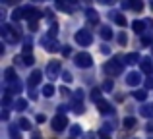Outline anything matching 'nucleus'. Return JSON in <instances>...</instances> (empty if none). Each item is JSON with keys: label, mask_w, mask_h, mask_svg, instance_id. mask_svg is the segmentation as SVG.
<instances>
[{"label": "nucleus", "mask_w": 153, "mask_h": 139, "mask_svg": "<svg viewBox=\"0 0 153 139\" xmlns=\"http://www.w3.org/2000/svg\"><path fill=\"white\" fill-rule=\"evenodd\" d=\"M136 124H138V120H136L134 116H128V118H124V122H122L124 129H132V128H136Z\"/></svg>", "instance_id": "obj_25"}, {"label": "nucleus", "mask_w": 153, "mask_h": 139, "mask_svg": "<svg viewBox=\"0 0 153 139\" xmlns=\"http://www.w3.org/2000/svg\"><path fill=\"white\" fill-rule=\"evenodd\" d=\"M99 35H101V39H105V41H111V39H112V29H111V25H101Z\"/></svg>", "instance_id": "obj_18"}, {"label": "nucleus", "mask_w": 153, "mask_h": 139, "mask_svg": "<svg viewBox=\"0 0 153 139\" xmlns=\"http://www.w3.org/2000/svg\"><path fill=\"white\" fill-rule=\"evenodd\" d=\"M0 33H2V39L8 43V45H16L18 41H22V29H19L16 23H14V25H10V23H2Z\"/></svg>", "instance_id": "obj_1"}, {"label": "nucleus", "mask_w": 153, "mask_h": 139, "mask_svg": "<svg viewBox=\"0 0 153 139\" xmlns=\"http://www.w3.org/2000/svg\"><path fill=\"white\" fill-rule=\"evenodd\" d=\"M41 93H43V97H47V99H51V97H52V95H54V87H52V85H51V83H49V85H45V87H43V91H41Z\"/></svg>", "instance_id": "obj_32"}, {"label": "nucleus", "mask_w": 153, "mask_h": 139, "mask_svg": "<svg viewBox=\"0 0 153 139\" xmlns=\"http://www.w3.org/2000/svg\"><path fill=\"white\" fill-rule=\"evenodd\" d=\"M151 54H153V49H151Z\"/></svg>", "instance_id": "obj_55"}, {"label": "nucleus", "mask_w": 153, "mask_h": 139, "mask_svg": "<svg viewBox=\"0 0 153 139\" xmlns=\"http://www.w3.org/2000/svg\"><path fill=\"white\" fill-rule=\"evenodd\" d=\"M10 137L12 139H22V132H19V126H10Z\"/></svg>", "instance_id": "obj_30"}, {"label": "nucleus", "mask_w": 153, "mask_h": 139, "mask_svg": "<svg viewBox=\"0 0 153 139\" xmlns=\"http://www.w3.org/2000/svg\"><path fill=\"white\" fill-rule=\"evenodd\" d=\"M31 139H41V135H39V133H33V137Z\"/></svg>", "instance_id": "obj_52"}, {"label": "nucleus", "mask_w": 153, "mask_h": 139, "mask_svg": "<svg viewBox=\"0 0 153 139\" xmlns=\"http://www.w3.org/2000/svg\"><path fill=\"white\" fill-rule=\"evenodd\" d=\"M14 108L18 110V112H23V110L27 108V101L25 99H16L14 101Z\"/></svg>", "instance_id": "obj_24"}, {"label": "nucleus", "mask_w": 153, "mask_h": 139, "mask_svg": "<svg viewBox=\"0 0 153 139\" xmlns=\"http://www.w3.org/2000/svg\"><path fill=\"white\" fill-rule=\"evenodd\" d=\"M18 79V74H16V68H6L4 70V81L6 83H12Z\"/></svg>", "instance_id": "obj_17"}, {"label": "nucleus", "mask_w": 153, "mask_h": 139, "mask_svg": "<svg viewBox=\"0 0 153 139\" xmlns=\"http://www.w3.org/2000/svg\"><path fill=\"white\" fill-rule=\"evenodd\" d=\"M66 110H68V106H64V104H60V106H58V114H64Z\"/></svg>", "instance_id": "obj_49"}, {"label": "nucleus", "mask_w": 153, "mask_h": 139, "mask_svg": "<svg viewBox=\"0 0 153 139\" xmlns=\"http://www.w3.org/2000/svg\"><path fill=\"white\" fill-rule=\"evenodd\" d=\"M41 45L45 46V50H47V52H58V50H62V49H60V45L54 41V37H51L49 33L41 37Z\"/></svg>", "instance_id": "obj_7"}, {"label": "nucleus", "mask_w": 153, "mask_h": 139, "mask_svg": "<svg viewBox=\"0 0 153 139\" xmlns=\"http://www.w3.org/2000/svg\"><path fill=\"white\" fill-rule=\"evenodd\" d=\"M101 135V133H99ZM101 139H111V135H101Z\"/></svg>", "instance_id": "obj_53"}, {"label": "nucleus", "mask_w": 153, "mask_h": 139, "mask_svg": "<svg viewBox=\"0 0 153 139\" xmlns=\"http://www.w3.org/2000/svg\"><path fill=\"white\" fill-rule=\"evenodd\" d=\"M27 97H29L31 101H37V91H35V89H29V93H27Z\"/></svg>", "instance_id": "obj_42"}, {"label": "nucleus", "mask_w": 153, "mask_h": 139, "mask_svg": "<svg viewBox=\"0 0 153 139\" xmlns=\"http://www.w3.org/2000/svg\"><path fill=\"white\" fill-rule=\"evenodd\" d=\"M151 10H153V0H151Z\"/></svg>", "instance_id": "obj_54"}, {"label": "nucleus", "mask_w": 153, "mask_h": 139, "mask_svg": "<svg viewBox=\"0 0 153 139\" xmlns=\"http://www.w3.org/2000/svg\"><path fill=\"white\" fill-rule=\"evenodd\" d=\"M62 54H64V56H70V54H72V49H70V46H62Z\"/></svg>", "instance_id": "obj_44"}, {"label": "nucleus", "mask_w": 153, "mask_h": 139, "mask_svg": "<svg viewBox=\"0 0 153 139\" xmlns=\"http://www.w3.org/2000/svg\"><path fill=\"white\" fill-rule=\"evenodd\" d=\"M99 2H101V4H112L114 0H99Z\"/></svg>", "instance_id": "obj_51"}, {"label": "nucleus", "mask_w": 153, "mask_h": 139, "mask_svg": "<svg viewBox=\"0 0 153 139\" xmlns=\"http://www.w3.org/2000/svg\"><path fill=\"white\" fill-rule=\"evenodd\" d=\"M79 8V0H56V10L66 12V14H74Z\"/></svg>", "instance_id": "obj_4"}, {"label": "nucleus", "mask_w": 153, "mask_h": 139, "mask_svg": "<svg viewBox=\"0 0 153 139\" xmlns=\"http://www.w3.org/2000/svg\"><path fill=\"white\" fill-rule=\"evenodd\" d=\"M62 79H64L66 83H70V81H72V74H70V71H62Z\"/></svg>", "instance_id": "obj_41"}, {"label": "nucleus", "mask_w": 153, "mask_h": 139, "mask_svg": "<svg viewBox=\"0 0 153 139\" xmlns=\"http://www.w3.org/2000/svg\"><path fill=\"white\" fill-rule=\"evenodd\" d=\"M74 64L82 70H89L91 66H93V56H91L89 52H78L74 56Z\"/></svg>", "instance_id": "obj_3"}, {"label": "nucleus", "mask_w": 153, "mask_h": 139, "mask_svg": "<svg viewBox=\"0 0 153 139\" xmlns=\"http://www.w3.org/2000/svg\"><path fill=\"white\" fill-rule=\"evenodd\" d=\"M27 27H29V31H37L39 29V21H27Z\"/></svg>", "instance_id": "obj_38"}, {"label": "nucleus", "mask_w": 153, "mask_h": 139, "mask_svg": "<svg viewBox=\"0 0 153 139\" xmlns=\"http://www.w3.org/2000/svg\"><path fill=\"white\" fill-rule=\"evenodd\" d=\"M140 68H142V71L146 75H151L153 74V62H151V58L149 56H143L142 62H140Z\"/></svg>", "instance_id": "obj_11"}, {"label": "nucleus", "mask_w": 153, "mask_h": 139, "mask_svg": "<svg viewBox=\"0 0 153 139\" xmlns=\"http://www.w3.org/2000/svg\"><path fill=\"white\" fill-rule=\"evenodd\" d=\"M8 116H10V114H8V108H4V110H2V120L6 122V120H8Z\"/></svg>", "instance_id": "obj_48"}, {"label": "nucleus", "mask_w": 153, "mask_h": 139, "mask_svg": "<svg viewBox=\"0 0 153 139\" xmlns=\"http://www.w3.org/2000/svg\"><path fill=\"white\" fill-rule=\"evenodd\" d=\"M70 135L72 137H79V135H83V129H82V126H79V124H74V126H72V128H70Z\"/></svg>", "instance_id": "obj_29"}, {"label": "nucleus", "mask_w": 153, "mask_h": 139, "mask_svg": "<svg viewBox=\"0 0 153 139\" xmlns=\"http://www.w3.org/2000/svg\"><path fill=\"white\" fill-rule=\"evenodd\" d=\"M51 128L54 129V132H64V129L68 128V118H66V114H56V116L51 120Z\"/></svg>", "instance_id": "obj_8"}, {"label": "nucleus", "mask_w": 153, "mask_h": 139, "mask_svg": "<svg viewBox=\"0 0 153 139\" xmlns=\"http://www.w3.org/2000/svg\"><path fill=\"white\" fill-rule=\"evenodd\" d=\"M101 93H103L101 89H91V93H89V99L95 102V104H97L99 101H103V95H101Z\"/></svg>", "instance_id": "obj_26"}, {"label": "nucleus", "mask_w": 153, "mask_h": 139, "mask_svg": "<svg viewBox=\"0 0 153 139\" xmlns=\"http://www.w3.org/2000/svg\"><path fill=\"white\" fill-rule=\"evenodd\" d=\"M122 10H134V12H142L143 10V2L142 0H122L120 2Z\"/></svg>", "instance_id": "obj_9"}, {"label": "nucleus", "mask_w": 153, "mask_h": 139, "mask_svg": "<svg viewBox=\"0 0 153 139\" xmlns=\"http://www.w3.org/2000/svg\"><path fill=\"white\" fill-rule=\"evenodd\" d=\"M146 129H147V132H149V133L153 132V122H149V124H147V126H146Z\"/></svg>", "instance_id": "obj_50"}, {"label": "nucleus", "mask_w": 153, "mask_h": 139, "mask_svg": "<svg viewBox=\"0 0 153 139\" xmlns=\"http://www.w3.org/2000/svg\"><path fill=\"white\" fill-rule=\"evenodd\" d=\"M72 110L76 114H83L85 112V106H83V102H72Z\"/></svg>", "instance_id": "obj_34"}, {"label": "nucleus", "mask_w": 153, "mask_h": 139, "mask_svg": "<svg viewBox=\"0 0 153 139\" xmlns=\"http://www.w3.org/2000/svg\"><path fill=\"white\" fill-rule=\"evenodd\" d=\"M74 41L78 43V46H89L91 43H93V35H91V31H87V29H79V31H76Z\"/></svg>", "instance_id": "obj_5"}, {"label": "nucleus", "mask_w": 153, "mask_h": 139, "mask_svg": "<svg viewBox=\"0 0 153 139\" xmlns=\"http://www.w3.org/2000/svg\"><path fill=\"white\" fill-rule=\"evenodd\" d=\"M132 97L136 99V101H146L147 99V89H138V91H134V93H132Z\"/></svg>", "instance_id": "obj_27"}, {"label": "nucleus", "mask_w": 153, "mask_h": 139, "mask_svg": "<svg viewBox=\"0 0 153 139\" xmlns=\"http://www.w3.org/2000/svg\"><path fill=\"white\" fill-rule=\"evenodd\" d=\"M112 89H114V81H112V79H105V83H103V91H105V93H111Z\"/></svg>", "instance_id": "obj_35"}, {"label": "nucleus", "mask_w": 153, "mask_h": 139, "mask_svg": "<svg viewBox=\"0 0 153 139\" xmlns=\"http://www.w3.org/2000/svg\"><path fill=\"white\" fill-rule=\"evenodd\" d=\"M124 62H126V64H138V62H142V58H140L138 52H128L126 56H124Z\"/></svg>", "instance_id": "obj_21"}, {"label": "nucleus", "mask_w": 153, "mask_h": 139, "mask_svg": "<svg viewBox=\"0 0 153 139\" xmlns=\"http://www.w3.org/2000/svg\"><path fill=\"white\" fill-rule=\"evenodd\" d=\"M22 0H2V4L6 6V4H19Z\"/></svg>", "instance_id": "obj_47"}, {"label": "nucleus", "mask_w": 153, "mask_h": 139, "mask_svg": "<svg viewBox=\"0 0 153 139\" xmlns=\"http://www.w3.org/2000/svg\"><path fill=\"white\" fill-rule=\"evenodd\" d=\"M146 27H147V25H146V21H140V19L132 21V29H134L138 35H143V33H146Z\"/></svg>", "instance_id": "obj_19"}, {"label": "nucleus", "mask_w": 153, "mask_h": 139, "mask_svg": "<svg viewBox=\"0 0 153 139\" xmlns=\"http://www.w3.org/2000/svg\"><path fill=\"white\" fill-rule=\"evenodd\" d=\"M35 120H37V122H39V124H43V122H45V120H47V116H45V114H39V116H37V118H35Z\"/></svg>", "instance_id": "obj_46"}, {"label": "nucleus", "mask_w": 153, "mask_h": 139, "mask_svg": "<svg viewBox=\"0 0 153 139\" xmlns=\"http://www.w3.org/2000/svg\"><path fill=\"white\" fill-rule=\"evenodd\" d=\"M56 33H58V23H52L51 29H49V35L51 37H56Z\"/></svg>", "instance_id": "obj_37"}, {"label": "nucleus", "mask_w": 153, "mask_h": 139, "mask_svg": "<svg viewBox=\"0 0 153 139\" xmlns=\"http://www.w3.org/2000/svg\"><path fill=\"white\" fill-rule=\"evenodd\" d=\"M31 50H33V39H31V37H25V39H23L22 54H31Z\"/></svg>", "instance_id": "obj_23"}, {"label": "nucleus", "mask_w": 153, "mask_h": 139, "mask_svg": "<svg viewBox=\"0 0 153 139\" xmlns=\"http://www.w3.org/2000/svg\"><path fill=\"white\" fill-rule=\"evenodd\" d=\"M111 19L120 27H126V15L120 14V12H111Z\"/></svg>", "instance_id": "obj_15"}, {"label": "nucleus", "mask_w": 153, "mask_h": 139, "mask_svg": "<svg viewBox=\"0 0 153 139\" xmlns=\"http://www.w3.org/2000/svg\"><path fill=\"white\" fill-rule=\"evenodd\" d=\"M140 114H142L143 118H153V102H149V104H143L142 108H140Z\"/></svg>", "instance_id": "obj_22"}, {"label": "nucleus", "mask_w": 153, "mask_h": 139, "mask_svg": "<svg viewBox=\"0 0 153 139\" xmlns=\"http://www.w3.org/2000/svg\"><path fill=\"white\" fill-rule=\"evenodd\" d=\"M85 15H87V19H89V21H93V23L99 21V14L93 10V8H87V10H85Z\"/></svg>", "instance_id": "obj_28"}, {"label": "nucleus", "mask_w": 153, "mask_h": 139, "mask_svg": "<svg viewBox=\"0 0 153 139\" xmlns=\"http://www.w3.org/2000/svg\"><path fill=\"white\" fill-rule=\"evenodd\" d=\"M146 89H153V77L146 79Z\"/></svg>", "instance_id": "obj_43"}, {"label": "nucleus", "mask_w": 153, "mask_h": 139, "mask_svg": "<svg viewBox=\"0 0 153 139\" xmlns=\"http://www.w3.org/2000/svg\"><path fill=\"white\" fill-rule=\"evenodd\" d=\"M140 81H142V77H140V71H128V74H126V83H128L130 87L140 85Z\"/></svg>", "instance_id": "obj_13"}, {"label": "nucleus", "mask_w": 153, "mask_h": 139, "mask_svg": "<svg viewBox=\"0 0 153 139\" xmlns=\"http://www.w3.org/2000/svg\"><path fill=\"white\" fill-rule=\"evenodd\" d=\"M22 89H23V85H22V81H19V79H16V81H12V83H8V87H6V91L10 95H19L22 93Z\"/></svg>", "instance_id": "obj_12"}, {"label": "nucleus", "mask_w": 153, "mask_h": 139, "mask_svg": "<svg viewBox=\"0 0 153 139\" xmlns=\"http://www.w3.org/2000/svg\"><path fill=\"white\" fill-rule=\"evenodd\" d=\"M118 43H120V45H126V43H128V37H126V33H124V31L118 35Z\"/></svg>", "instance_id": "obj_39"}, {"label": "nucleus", "mask_w": 153, "mask_h": 139, "mask_svg": "<svg viewBox=\"0 0 153 139\" xmlns=\"http://www.w3.org/2000/svg\"><path fill=\"white\" fill-rule=\"evenodd\" d=\"M60 95H62V97H68V95H70L68 87H60Z\"/></svg>", "instance_id": "obj_45"}, {"label": "nucleus", "mask_w": 153, "mask_h": 139, "mask_svg": "<svg viewBox=\"0 0 153 139\" xmlns=\"http://www.w3.org/2000/svg\"><path fill=\"white\" fill-rule=\"evenodd\" d=\"M83 101V89H78L72 93V102H82Z\"/></svg>", "instance_id": "obj_33"}, {"label": "nucleus", "mask_w": 153, "mask_h": 139, "mask_svg": "<svg viewBox=\"0 0 153 139\" xmlns=\"http://www.w3.org/2000/svg\"><path fill=\"white\" fill-rule=\"evenodd\" d=\"M14 62H22L23 66H33L35 58H33V54H19V56L14 58Z\"/></svg>", "instance_id": "obj_16"}, {"label": "nucleus", "mask_w": 153, "mask_h": 139, "mask_svg": "<svg viewBox=\"0 0 153 139\" xmlns=\"http://www.w3.org/2000/svg\"><path fill=\"white\" fill-rule=\"evenodd\" d=\"M97 110H99L101 114H112V112H114V108H112V104H111L108 101H105V99H103V101H99V102H97Z\"/></svg>", "instance_id": "obj_14"}, {"label": "nucleus", "mask_w": 153, "mask_h": 139, "mask_svg": "<svg viewBox=\"0 0 153 139\" xmlns=\"http://www.w3.org/2000/svg\"><path fill=\"white\" fill-rule=\"evenodd\" d=\"M18 126H19V129H25V132H29V129H31V122L27 120V118H19Z\"/></svg>", "instance_id": "obj_31"}, {"label": "nucleus", "mask_w": 153, "mask_h": 139, "mask_svg": "<svg viewBox=\"0 0 153 139\" xmlns=\"http://www.w3.org/2000/svg\"><path fill=\"white\" fill-rule=\"evenodd\" d=\"M41 79H43V71L33 70V71H31V75H29V79H27V85H29V89H33L35 85H39V83H41Z\"/></svg>", "instance_id": "obj_10"}, {"label": "nucleus", "mask_w": 153, "mask_h": 139, "mask_svg": "<svg viewBox=\"0 0 153 139\" xmlns=\"http://www.w3.org/2000/svg\"><path fill=\"white\" fill-rule=\"evenodd\" d=\"M124 56H114L112 60H108L107 64H105V71H107L108 77H116V75H120L124 71Z\"/></svg>", "instance_id": "obj_2"}, {"label": "nucleus", "mask_w": 153, "mask_h": 139, "mask_svg": "<svg viewBox=\"0 0 153 139\" xmlns=\"http://www.w3.org/2000/svg\"><path fill=\"white\" fill-rule=\"evenodd\" d=\"M23 18H25V6H19L12 12V19H14V21H19V19H23Z\"/></svg>", "instance_id": "obj_20"}, {"label": "nucleus", "mask_w": 153, "mask_h": 139, "mask_svg": "<svg viewBox=\"0 0 153 139\" xmlns=\"http://www.w3.org/2000/svg\"><path fill=\"white\" fill-rule=\"evenodd\" d=\"M60 70H62L60 62L58 60H51L49 64H47V68H45V74H47V77H49L51 81H54V79L60 75Z\"/></svg>", "instance_id": "obj_6"}, {"label": "nucleus", "mask_w": 153, "mask_h": 139, "mask_svg": "<svg viewBox=\"0 0 153 139\" xmlns=\"http://www.w3.org/2000/svg\"><path fill=\"white\" fill-rule=\"evenodd\" d=\"M82 139H97V133H93V132H87V133H83Z\"/></svg>", "instance_id": "obj_40"}, {"label": "nucleus", "mask_w": 153, "mask_h": 139, "mask_svg": "<svg viewBox=\"0 0 153 139\" xmlns=\"http://www.w3.org/2000/svg\"><path fill=\"white\" fill-rule=\"evenodd\" d=\"M142 45H143V46H151V45H153V37H151V35H146V33H143V35H142Z\"/></svg>", "instance_id": "obj_36"}]
</instances>
